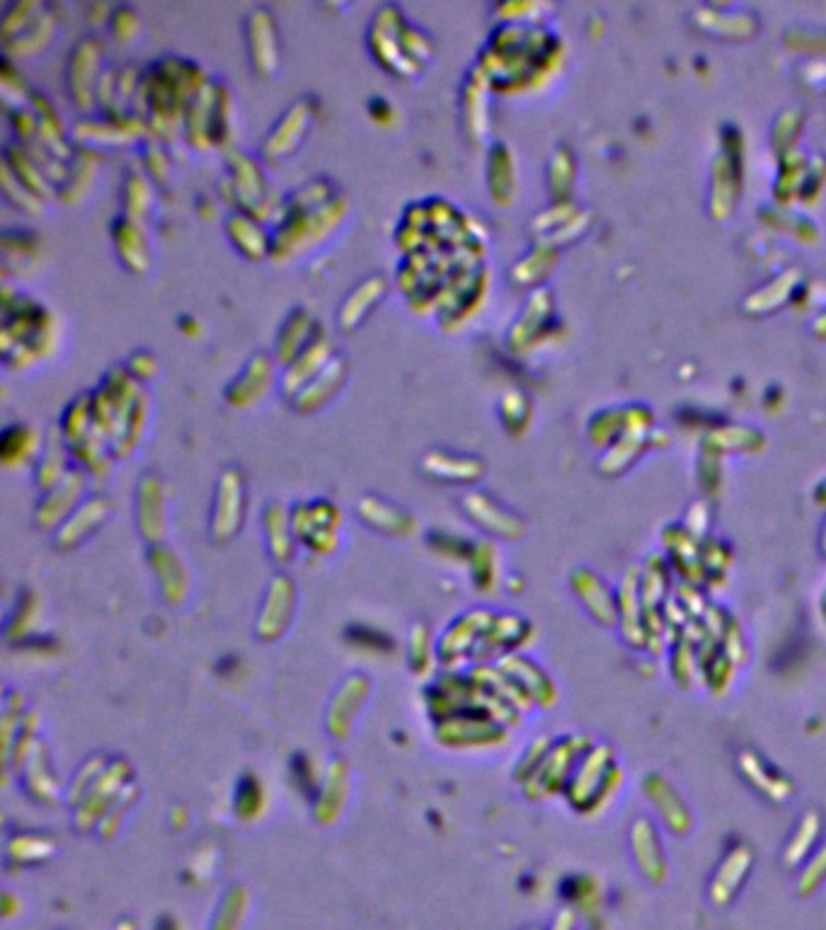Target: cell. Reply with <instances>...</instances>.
<instances>
[{"instance_id": "47", "label": "cell", "mask_w": 826, "mask_h": 930, "mask_svg": "<svg viewBox=\"0 0 826 930\" xmlns=\"http://www.w3.org/2000/svg\"><path fill=\"white\" fill-rule=\"evenodd\" d=\"M366 109H368V115H371V119H374V121H378V125H390V121L396 119V109H393V105H390L388 99H386V97H381V95L368 97Z\"/></svg>"}, {"instance_id": "11", "label": "cell", "mask_w": 826, "mask_h": 930, "mask_svg": "<svg viewBox=\"0 0 826 930\" xmlns=\"http://www.w3.org/2000/svg\"><path fill=\"white\" fill-rule=\"evenodd\" d=\"M149 139V127L143 119H107L103 115L78 117L71 127V141L78 149L103 153L109 149H125L131 143Z\"/></svg>"}, {"instance_id": "12", "label": "cell", "mask_w": 826, "mask_h": 930, "mask_svg": "<svg viewBox=\"0 0 826 930\" xmlns=\"http://www.w3.org/2000/svg\"><path fill=\"white\" fill-rule=\"evenodd\" d=\"M243 32L250 69L260 78H274L282 66V37H279L276 15L267 5L252 8L245 15Z\"/></svg>"}, {"instance_id": "14", "label": "cell", "mask_w": 826, "mask_h": 930, "mask_svg": "<svg viewBox=\"0 0 826 930\" xmlns=\"http://www.w3.org/2000/svg\"><path fill=\"white\" fill-rule=\"evenodd\" d=\"M109 238L115 245L121 267L131 276H146L153 269V248L149 238V226L127 216H115L109 223Z\"/></svg>"}, {"instance_id": "2", "label": "cell", "mask_w": 826, "mask_h": 930, "mask_svg": "<svg viewBox=\"0 0 826 930\" xmlns=\"http://www.w3.org/2000/svg\"><path fill=\"white\" fill-rule=\"evenodd\" d=\"M59 344V322L39 298L3 284L0 294V358L10 372L44 362Z\"/></svg>"}, {"instance_id": "39", "label": "cell", "mask_w": 826, "mask_h": 930, "mask_svg": "<svg viewBox=\"0 0 826 930\" xmlns=\"http://www.w3.org/2000/svg\"><path fill=\"white\" fill-rule=\"evenodd\" d=\"M292 517H288V511L282 507L279 502H270L264 509V531H267V541H270V551L284 560L292 555Z\"/></svg>"}, {"instance_id": "15", "label": "cell", "mask_w": 826, "mask_h": 930, "mask_svg": "<svg viewBox=\"0 0 826 930\" xmlns=\"http://www.w3.org/2000/svg\"><path fill=\"white\" fill-rule=\"evenodd\" d=\"M350 378V362L344 354H334L332 362L322 372L306 384L298 393L288 400V408L298 414H316L326 410L330 402L342 393L344 384Z\"/></svg>"}, {"instance_id": "33", "label": "cell", "mask_w": 826, "mask_h": 930, "mask_svg": "<svg viewBox=\"0 0 826 930\" xmlns=\"http://www.w3.org/2000/svg\"><path fill=\"white\" fill-rule=\"evenodd\" d=\"M149 417H151V398H149V390H143V393L137 398V402H133L125 417H121L117 424L115 439H111V456L125 458L139 446L143 432H146Z\"/></svg>"}, {"instance_id": "7", "label": "cell", "mask_w": 826, "mask_h": 930, "mask_svg": "<svg viewBox=\"0 0 826 930\" xmlns=\"http://www.w3.org/2000/svg\"><path fill=\"white\" fill-rule=\"evenodd\" d=\"M105 69V44L97 35L81 37L66 56V95L83 117L97 115L95 95Z\"/></svg>"}, {"instance_id": "25", "label": "cell", "mask_w": 826, "mask_h": 930, "mask_svg": "<svg viewBox=\"0 0 826 930\" xmlns=\"http://www.w3.org/2000/svg\"><path fill=\"white\" fill-rule=\"evenodd\" d=\"M155 192H158V187L151 183L139 158L129 161L125 167V179H121V216L149 226L155 211Z\"/></svg>"}, {"instance_id": "24", "label": "cell", "mask_w": 826, "mask_h": 930, "mask_svg": "<svg viewBox=\"0 0 826 930\" xmlns=\"http://www.w3.org/2000/svg\"><path fill=\"white\" fill-rule=\"evenodd\" d=\"M366 47L368 54L374 56V61L390 75L400 78V81H412V78H420L424 71L422 66L412 61L405 49L400 47L393 32H388L381 25H374V22L366 30Z\"/></svg>"}, {"instance_id": "45", "label": "cell", "mask_w": 826, "mask_h": 930, "mask_svg": "<svg viewBox=\"0 0 826 930\" xmlns=\"http://www.w3.org/2000/svg\"><path fill=\"white\" fill-rule=\"evenodd\" d=\"M463 507L471 511V517L475 521L487 526V529H495V531H502V533L509 531V523H507L505 514L497 511L495 504L489 502L485 495H480V492H475V495H468L463 499Z\"/></svg>"}, {"instance_id": "9", "label": "cell", "mask_w": 826, "mask_h": 930, "mask_svg": "<svg viewBox=\"0 0 826 930\" xmlns=\"http://www.w3.org/2000/svg\"><path fill=\"white\" fill-rule=\"evenodd\" d=\"M487 269L480 264H461L446 279L437 306V320L444 332H456L475 316L487 291Z\"/></svg>"}, {"instance_id": "6", "label": "cell", "mask_w": 826, "mask_h": 930, "mask_svg": "<svg viewBox=\"0 0 826 930\" xmlns=\"http://www.w3.org/2000/svg\"><path fill=\"white\" fill-rule=\"evenodd\" d=\"M182 141L194 151H228L233 145V97L221 78H209L187 105Z\"/></svg>"}, {"instance_id": "20", "label": "cell", "mask_w": 826, "mask_h": 930, "mask_svg": "<svg viewBox=\"0 0 826 930\" xmlns=\"http://www.w3.org/2000/svg\"><path fill=\"white\" fill-rule=\"evenodd\" d=\"M223 233L233 250L248 262H264L272 257V231L258 219L245 216L240 211H228L223 219Z\"/></svg>"}, {"instance_id": "42", "label": "cell", "mask_w": 826, "mask_h": 930, "mask_svg": "<svg viewBox=\"0 0 826 930\" xmlns=\"http://www.w3.org/2000/svg\"><path fill=\"white\" fill-rule=\"evenodd\" d=\"M32 90L25 75L20 73V69L15 66L13 59H8L3 56L0 59V103H3V109H15V107H27Z\"/></svg>"}, {"instance_id": "37", "label": "cell", "mask_w": 826, "mask_h": 930, "mask_svg": "<svg viewBox=\"0 0 826 930\" xmlns=\"http://www.w3.org/2000/svg\"><path fill=\"white\" fill-rule=\"evenodd\" d=\"M69 454H71L69 446H66L59 427H56L49 434V442H47V446H44V454L39 458V468H37L39 487L49 492V490L59 485L66 475H69V470H71L69 468Z\"/></svg>"}, {"instance_id": "22", "label": "cell", "mask_w": 826, "mask_h": 930, "mask_svg": "<svg viewBox=\"0 0 826 930\" xmlns=\"http://www.w3.org/2000/svg\"><path fill=\"white\" fill-rule=\"evenodd\" d=\"M338 523L340 514L330 502H312L298 504L292 511V526L296 533L312 548L330 551L332 543H338Z\"/></svg>"}, {"instance_id": "44", "label": "cell", "mask_w": 826, "mask_h": 930, "mask_svg": "<svg viewBox=\"0 0 826 930\" xmlns=\"http://www.w3.org/2000/svg\"><path fill=\"white\" fill-rule=\"evenodd\" d=\"M107 30H109L111 39H115L117 44L133 42L141 32L139 10L129 5V3L115 5V10H111V15H109V22H107Z\"/></svg>"}, {"instance_id": "17", "label": "cell", "mask_w": 826, "mask_h": 930, "mask_svg": "<svg viewBox=\"0 0 826 930\" xmlns=\"http://www.w3.org/2000/svg\"><path fill=\"white\" fill-rule=\"evenodd\" d=\"M374 25H381L388 32H393L396 39L400 42V47L405 49V54L410 56L412 61L420 63L422 69H427V63L434 59V39L429 32H424L422 27H417L415 22H410L408 15L403 13V8L396 3H384L376 8V13L371 17Z\"/></svg>"}, {"instance_id": "35", "label": "cell", "mask_w": 826, "mask_h": 930, "mask_svg": "<svg viewBox=\"0 0 826 930\" xmlns=\"http://www.w3.org/2000/svg\"><path fill=\"white\" fill-rule=\"evenodd\" d=\"M139 526L151 541H158L163 533V487L155 475H143L139 485Z\"/></svg>"}, {"instance_id": "13", "label": "cell", "mask_w": 826, "mask_h": 930, "mask_svg": "<svg viewBox=\"0 0 826 930\" xmlns=\"http://www.w3.org/2000/svg\"><path fill=\"white\" fill-rule=\"evenodd\" d=\"M276 358L270 352H255L243 364L240 374L223 388V400L233 410H250L272 393L276 384Z\"/></svg>"}, {"instance_id": "3", "label": "cell", "mask_w": 826, "mask_h": 930, "mask_svg": "<svg viewBox=\"0 0 826 930\" xmlns=\"http://www.w3.org/2000/svg\"><path fill=\"white\" fill-rule=\"evenodd\" d=\"M223 161H226V175L219 179L221 199L226 201L231 211H240V214L262 223L272 221L274 226L284 204V195H279L270 183L262 161L236 149V145L223 151Z\"/></svg>"}, {"instance_id": "38", "label": "cell", "mask_w": 826, "mask_h": 930, "mask_svg": "<svg viewBox=\"0 0 826 930\" xmlns=\"http://www.w3.org/2000/svg\"><path fill=\"white\" fill-rule=\"evenodd\" d=\"M359 514L366 523H371L374 529H381L393 535H405L412 531V519L403 509L393 507V504L381 502L376 497H364L359 504Z\"/></svg>"}, {"instance_id": "40", "label": "cell", "mask_w": 826, "mask_h": 930, "mask_svg": "<svg viewBox=\"0 0 826 930\" xmlns=\"http://www.w3.org/2000/svg\"><path fill=\"white\" fill-rule=\"evenodd\" d=\"M139 163L146 175L151 177V183L161 189V192H167V187H170V177H173V163L170 155H167V149L155 139H143L139 143Z\"/></svg>"}, {"instance_id": "34", "label": "cell", "mask_w": 826, "mask_h": 930, "mask_svg": "<svg viewBox=\"0 0 826 930\" xmlns=\"http://www.w3.org/2000/svg\"><path fill=\"white\" fill-rule=\"evenodd\" d=\"M105 517H107V499L105 497L87 499L83 507H78L61 526L59 543L66 548L81 543L85 535H91L97 526L105 521Z\"/></svg>"}, {"instance_id": "49", "label": "cell", "mask_w": 826, "mask_h": 930, "mask_svg": "<svg viewBox=\"0 0 826 930\" xmlns=\"http://www.w3.org/2000/svg\"><path fill=\"white\" fill-rule=\"evenodd\" d=\"M177 325H180V330L185 334H189V338H194V334H199V322L192 316H182L180 320H177Z\"/></svg>"}, {"instance_id": "31", "label": "cell", "mask_w": 826, "mask_h": 930, "mask_svg": "<svg viewBox=\"0 0 826 930\" xmlns=\"http://www.w3.org/2000/svg\"><path fill=\"white\" fill-rule=\"evenodd\" d=\"M422 470L434 480H444V483H473L483 473V463L471 456L429 451L422 456Z\"/></svg>"}, {"instance_id": "28", "label": "cell", "mask_w": 826, "mask_h": 930, "mask_svg": "<svg viewBox=\"0 0 826 930\" xmlns=\"http://www.w3.org/2000/svg\"><path fill=\"white\" fill-rule=\"evenodd\" d=\"M42 252V240L27 228H8L0 238V269L3 274L32 272Z\"/></svg>"}, {"instance_id": "32", "label": "cell", "mask_w": 826, "mask_h": 930, "mask_svg": "<svg viewBox=\"0 0 826 930\" xmlns=\"http://www.w3.org/2000/svg\"><path fill=\"white\" fill-rule=\"evenodd\" d=\"M42 436L27 422L8 424L0 434V461L5 468H17L30 463L39 454Z\"/></svg>"}, {"instance_id": "21", "label": "cell", "mask_w": 826, "mask_h": 930, "mask_svg": "<svg viewBox=\"0 0 826 930\" xmlns=\"http://www.w3.org/2000/svg\"><path fill=\"white\" fill-rule=\"evenodd\" d=\"M388 291H390V282L381 272H374L364 276L362 282H356L350 294L342 298L340 310H338V328L342 332H352L359 328V325L378 308V304L388 296Z\"/></svg>"}, {"instance_id": "30", "label": "cell", "mask_w": 826, "mask_h": 930, "mask_svg": "<svg viewBox=\"0 0 826 930\" xmlns=\"http://www.w3.org/2000/svg\"><path fill=\"white\" fill-rule=\"evenodd\" d=\"M3 165L30 189L32 195H37L42 201H56V189L47 179V175L42 173L37 161L32 158V155L13 139H8L3 143Z\"/></svg>"}, {"instance_id": "1", "label": "cell", "mask_w": 826, "mask_h": 930, "mask_svg": "<svg viewBox=\"0 0 826 930\" xmlns=\"http://www.w3.org/2000/svg\"><path fill=\"white\" fill-rule=\"evenodd\" d=\"M209 78L202 63L177 54L161 56L143 69L141 119L146 121L151 139L161 141L165 149L182 139L187 105Z\"/></svg>"}, {"instance_id": "48", "label": "cell", "mask_w": 826, "mask_h": 930, "mask_svg": "<svg viewBox=\"0 0 826 930\" xmlns=\"http://www.w3.org/2000/svg\"><path fill=\"white\" fill-rule=\"evenodd\" d=\"M111 10H115V5H105V3L87 5V20H91L93 25H95V22H97V25H99V22H109Z\"/></svg>"}, {"instance_id": "29", "label": "cell", "mask_w": 826, "mask_h": 930, "mask_svg": "<svg viewBox=\"0 0 826 930\" xmlns=\"http://www.w3.org/2000/svg\"><path fill=\"white\" fill-rule=\"evenodd\" d=\"M99 161H103V153L78 149L75 145L73 158L69 161V177H66V183L59 189H56V201L66 207L81 204L95 183Z\"/></svg>"}, {"instance_id": "19", "label": "cell", "mask_w": 826, "mask_h": 930, "mask_svg": "<svg viewBox=\"0 0 826 930\" xmlns=\"http://www.w3.org/2000/svg\"><path fill=\"white\" fill-rule=\"evenodd\" d=\"M334 354H338L334 342L330 340V334L322 330L316 342L306 346V350L300 352L286 368H282V378H279V390H282V396L286 400H292L300 388L310 384V380L332 362Z\"/></svg>"}, {"instance_id": "41", "label": "cell", "mask_w": 826, "mask_h": 930, "mask_svg": "<svg viewBox=\"0 0 826 930\" xmlns=\"http://www.w3.org/2000/svg\"><path fill=\"white\" fill-rule=\"evenodd\" d=\"M487 187L495 201H507L511 187H515L511 158L505 143H493V149L487 153Z\"/></svg>"}, {"instance_id": "18", "label": "cell", "mask_w": 826, "mask_h": 930, "mask_svg": "<svg viewBox=\"0 0 826 930\" xmlns=\"http://www.w3.org/2000/svg\"><path fill=\"white\" fill-rule=\"evenodd\" d=\"M320 332L322 325L318 322V318L312 316L306 306H294L286 313L282 328L276 332V342L272 350L276 364L286 368L306 346H310L320 338Z\"/></svg>"}, {"instance_id": "43", "label": "cell", "mask_w": 826, "mask_h": 930, "mask_svg": "<svg viewBox=\"0 0 826 930\" xmlns=\"http://www.w3.org/2000/svg\"><path fill=\"white\" fill-rule=\"evenodd\" d=\"M0 189H3V199L8 201L10 207L17 209L20 214H30V216H39L44 214V207H47V201H42L37 195H32L30 189L20 183V179L8 170V167L0 163Z\"/></svg>"}, {"instance_id": "5", "label": "cell", "mask_w": 826, "mask_h": 930, "mask_svg": "<svg viewBox=\"0 0 826 930\" xmlns=\"http://www.w3.org/2000/svg\"><path fill=\"white\" fill-rule=\"evenodd\" d=\"M61 25L59 5L44 0H13L0 13V44L8 59H35L47 51Z\"/></svg>"}, {"instance_id": "36", "label": "cell", "mask_w": 826, "mask_h": 930, "mask_svg": "<svg viewBox=\"0 0 826 930\" xmlns=\"http://www.w3.org/2000/svg\"><path fill=\"white\" fill-rule=\"evenodd\" d=\"M338 195H340L338 185H334L330 177L318 175V177L308 179V183L298 185L294 189V192L284 195V204H282V211H279V216H282V214H294V211L318 209L322 204H328V201L334 199Z\"/></svg>"}, {"instance_id": "8", "label": "cell", "mask_w": 826, "mask_h": 930, "mask_svg": "<svg viewBox=\"0 0 826 930\" xmlns=\"http://www.w3.org/2000/svg\"><path fill=\"white\" fill-rule=\"evenodd\" d=\"M318 109L320 103L316 95H304L294 99L262 137L260 161L267 165H279L292 158L308 139V131L312 129V121L318 117Z\"/></svg>"}, {"instance_id": "26", "label": "cell", "mask_w": 826, "mask_h": 930, "mask_svg": "<svg viewBox=\"0 0 826 930\" xmlns=\"http://www.w3.org/2000/svg\"><path fill=\"white\" fill-rule=\"evenodd\" d=\"M59 432H61L63 442H66V446H69L71 454L81 451V448L93 446V444H107L105 436L95 429L93 412H91V390H85V393L75 396L69 402V405L63 408Z\"/></svg>"}, {"instance_id": "10", "label": "cell", "mask_w": 826, "mask_h": 930, "mask_svg": "<svg viewBox=\"0 0 826 930\" xmlns=\"http://www.w3.org/2000/svg\"><path fill=\"white\" fill-rule=\"evenodd\" d=\"M141 75L133 63H107L97 83V115L107 119H141Z\"/></svg>"}, {"instance_id": "23", "label": "cell", "mask_w": 826, "mask_h": 930, "mask_svg": "<svg viewBox=\"0 0 826 930\" xmlns=\"http://www.w3.org/2000/svg\"><path fill=\"white\" fill-rule=\"evenodd\" d=\"M487 93H489L487 78L473 66V69L465 73V81L461 85V97H459L461 125H463L465 137L471 139L473 143L483 141L487 137V129H489Z\"/></svg>"}, {"instance_id": "27", "label": "cell", "mask_w": 826, "mask_h": 930, "mask_svg": "<svg viewBox=\"0 0 826 930\" xmlns=\"http://www.w3.org/2000/svg\"><path fill=\"white\" fill-rule=\"evenodd\" d=\"M85 490V475L81 468H71L59 485L47 492V497L42 499L37 509V521L42 529H54L56 523H61L66 517H71L75 511V504L81 499Z\"/></svg>"}, {"instance_id": "46", "label": "cell", "mask_w": 826, "mask_h": 930, "mask_svg": "<svg viewBox=\"0 0 826 930\" xmlns=\"http://www.w3.org/2000/svg\"><path fill=\"white\" fill-rule=\"evenodd\" d=\"M127 372L139 380V384L143 386V384H149V380H153L155 376H158V372H161V362H158V356H155L153 352H149V350H137V352H131L129 354V358H127Z\"/></svg>"}, {"instance_id": "16", "label": "cell", "mask_w": 826, "mask_h": 930, "mask_svg": "<svg viewBox=\"0 0 826 930\" xmlns=\"http://www.w3.org/2000/svg\"><path fill=\"white\" fill-rule=\"evenodd\" d=\"M245 514V480L238 468H226L216 487V504L211 514V533L216 541L236 535Z\"/></svg>"}, {"instance_id": "4", "label": "cell", "mask_w": 826, "mask_h": 930, "mask_svg": "<svg viewBox=\"0 0 826 930\" xmlns=\"http://www.w3.org/2000/svg\"><path fill=\"white\" fill-rule=\"evenodd\" d=\"M350 214V199L342 192L328 204L310 211L282 214L272 226V257L274 262H292L296 257L312 252L328 243L342 228Z\"/></svg>"}]
</instances>
